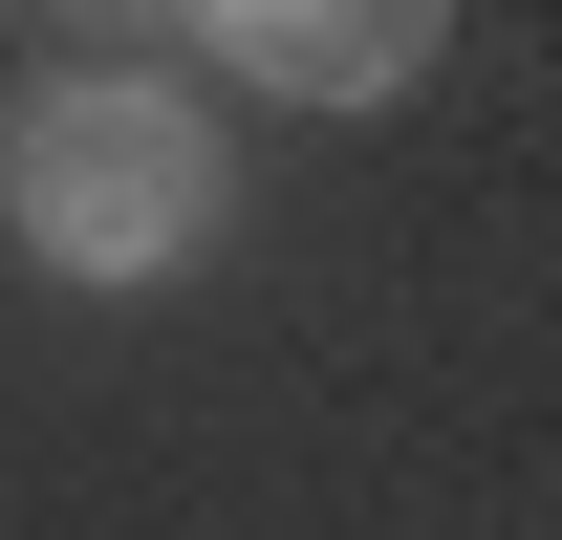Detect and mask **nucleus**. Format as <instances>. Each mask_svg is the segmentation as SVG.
<instances>
[{
  "label": "nucleus",
  "instance_id": "obj_1",
  "mask_svg": "<svg viewBox=\"0 0 562 540\" xmlns=\"http://www.w3.org/2000/svg\"><path fill=\"white\" fill-rule=\"evenodd\" d=\"M195 216H216L195 109H151V87H66V109H22V238H44V260L131 281V260H173Z\"/></svg>",
  "mask_w": 562,
  "mask_h": 540
},
{
  "label": "nucleus",
  "instance_id": "obj_2",
  "mask_svg": "<svg viewBox=\"0 0 562 540\" xmlns=\"http://www.w3.org/2000/svg\"><path fill=\"white\" fill-rule=\"evenodd\" d=\"M238 66H281V87H390L412 22H303V0H281V22H238Z\"/></svg>",
  "mask_w": 562,
  "mask_h": 540
}]
</instances>
